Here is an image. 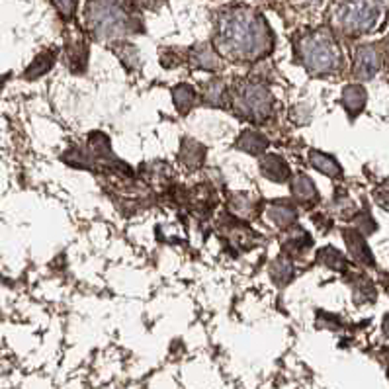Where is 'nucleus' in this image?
I'll return each mask as SVG.
<instances>
[{
	"mask_svg": "<svg viewBox=\"0 0 389 389\" xmlns=\"http://www.w3.org/2000/svg\"><path fill=\"white\" fill-rule=\"evenodd\" d=\"M229 106L247 122L264 124L274 114V96L266 85L244 82L229 96Z\"/></svg>",
	"mask_w": 389,
	"mask_h": 389,
	"instance_id": "1",
	"label": "nucleus"
},
{
	"mask_svg": "<svg viewBox=\"0 0 389 389\" xmlns=\"http://www.w3.org/2000/svg\"><path fill=\"white\" fill-rule=\"evenodd\" d=\"M223 43L227 51H231L237 57H258L263 47L260 29L254 28V24L243 20H233L223 29Z\"/></svg>",
	"mask_w": 389,
	"mask_h": 389,
	"instance_id": "2",
	"label": "nucleus"
},
{
	"mask_svg": "<svg viewBox=\"0 0 389 389\" xmlns=\"http://www.w3.org/2000/svg\"><path fill=\"white\" fill-rule=\"evenodd\" d=\"M221 233L229 239V243L233 244L235 249H241V251H249L256 244V233L249 225H244V221L241 219H229L221 217Z\"/></svg>",
	"mask_w": 389,
	"mask_h": 389,
	"instance_id": "3",
	"label": "nucleus"
},
{
	"mask_svg": "<svg viewBox=\"0 0 389 389\" xmlns=\"http://www.w3.org/2000/svg\"><path fill=\"white\" fill-rule=\"evenodd\" d=\"M303 63L313 73H329L335 67V55L327 43L311 41L303 49Z\"/></svg>",
	"mask_w": 389,
	"mask_h": 389,
	"instance_id": "4",
	"label": "nucleus"
},
{
	"mask_svg": "<svg viewBox=\"0 0 389 389\" xmlns=\"http://www.w3.org/2000/svg\"><path fill=\"white\" fill-rule=\"evenodd\" d=\"M266 217L278 229H290L298 221V207L292 200H274L266 207Z\"/></svg>",
	"mask_w": 389,
	"mask_h": 389,
	"instance_id": "5",
	"label": "nucleus"
},
{
	"mask_svg": "<svg viewBox=\"0 0 389 389\" xmlns=\"http://www.w3.org/2000/svg\"><path fill=\"white\" fill-rule=\"evenodd\" d=\"M258 168L266 180L276 182V184H286L292 178V168L286 163V159H282L280 155H263Z\"/></svg>",
	"mask_w": 389,
	"mask_h": 389,
	"instance_id": "6",
	"label": "nucleus"
},
{
	"mask_svg": "<svg viewBox=\"0 0 389 389\" xmlns=\"http://www.w3.org/2000/svg\"><path fill=\"white\" fill-rule=\"evenodd\" d=\"M290 192H292L293 204L300 205H313L319 200V192H317V186L313 182L311 178L303 173H295L290 178Z\"/></svg>",
	"mask_w": 389,
	"mask_h": 389,
	"instance_id": "7",
	"label": "nucleus"
},
{
	"mask_svg": "<svg viewBox=\"0 0 389 389\" xmlns=\"http://www.w3.org/2000/svg\"><path fill=\"white\" fill-rule=\"evenodd\" d=\"M280 247H282V254L290 256V258H295V256H302L307 249H311L313 239L311 235L307 233L303 227L293 225V227H290L288 235L282 239Z\"/></svg>",
	"mask_w": 389,
	"mask_h": 389,
	"instance_id": "8",
	"label": "nucleus"
},
{
	"mask_svg": "<svg viewBox=\"0 0 389 389\" xmlns=\"http://www.w3.org/2000/svg\"><path fill=\"white\" fill-rule=\"evenodd\" d=\"M205 149L202 143H198L196 139H190V137H184L180 141V151H178V159L180 163L188 168V170H198L202 168L205 163Z\"/></svg>",
	"mask_w": 389,
	"mask_h": 389,
	"instance_id": "9",
	"label": "nucleus"
},
{
	"mask_svg": "<svg viewBox=\"0 0 389 389\" xmlns=\"http://www.w3.org/2000/svg\"><path fill=\"white\" fill-rule=\"evenodd\" d=\"M342 235H344V243L348 247V253L352 254V258L356 263L364 264V266H374L376 264L374 256H372L370 247L366 244L364 235L358 233L356 229H344Z\"/></svg>",
	"mask_w": 389,
	"mask_h": 389,
	"instance_id": "10",
	"label": "nucleus"
},
{
	"mask_svg": "<svg viewBox=\"0 0 389 389\" xmlns=\"http://www.w3.org/2000/svg\"><path fill=\"white\" fill-rule=\"evenodd\" d=\"M229 87L221 78H212L202 87V102L210 108H227L229 106Z\"/></svg>",
	"mask_w": 389,
	"mask_h": 389,
	"instance_id": "11",
	"label": "nucleus"
},
{
	"mask_svg": "<svg viewBox=\"0 0 389 389\" xmlns=\"http://www.w3.org/2000/svg\"><path fill=\"white\" fill-rule=\"evenodd\" d=\"M235 145H237L239 151H243L247 155L260 156L268 149L270 141H268V137L260 133V131H256V129H244L243 133L237 137V143Z\"/></svg>",
	"mask_w": 389,
	"mask_h": 389,
	"instance_id": "12",
	"label": "nucleus"
},
{
	"mask_svg": "<svg viewBox=\"0 0 389 389\" xmlns=\"http://www.w3.org/2000/svg\"><path fill=\"white\" fill-rule=\"evenodd\" d=\"M268 272H270V278H272V282L278 288H286L295 278V266H293V260L290 256L280 254V256H276L272 263H270Z\"/></svg>",
	"mask_w": 389,
	"mask_h": 389,
	"instance_id": "13",
	"label": "nucleus"
},
{
	"mask_svg": "<svg viewBox=\"0 0 389 389\" xmlns=\"http://www.w3.org/2000/svg\"><path fill=\"white\" fill-rule=\"evenodd\" d=\"M227 210H229L237 219H241V221H243V219L244 221H249V219H253L254 215L258 214L256 202H254L253 198H249V196L244 194L231 196L229 202H227Z\"/></svg>",
	"mask_w": 389,
	"mask_h": 389,
	"instance_id": "14",
	"label": "nucleus"
},
{
	"mask_svg": "<svg viewBox=\"0 0 389 389\" xmlns=\"http://www.w3.org/2000/svg\"><path fill=\"white\" fill-rule=\"evenodd\" d=\"M309 163H311V166L315 170H319V173L329 176V178H341L342 176L341 165L337 163L335 156L327 155V153H321V151L311 149V151H309Z\"/></svg>",
	"mask_w": 389,
	"mask_h": 389,
	"instance_id": "15",
	"label": "nucleus"
},
{
	"mask_svg": "<svg viewBox=\"0 0 389 389\" xmlns=\"http://www.w3.org/2000/svg\"><path fill=\"white\" fill-rule=\"evenodd\" d=\"M173 100H175L176 110L186 116L190 114V110L198 104V92H196L194 87L190 85H178V87L173 88Z\"/></svg>",
	"mask_w": 389,
	"mask_h": 389,
	"instance_id": "16",
	"label": "nucleus"
},
{
	"mask_svg": "<svg viewBox=\"0 0 389 389\" xmlns=\"http://www.w3.org/2000/svg\"><path fill=\"white\" fill-rule=\"evenodd\" d=\"M55 59H57L55 51H43V53L34 59L31 65L24 71V78H26V80H36V78L47 75L49 71L53 68V65H55Z\"/></svg>",
	"mask_w": 389,
	"mask_h": 389,
	"instance_id": "17",
	"label": "nucleus"
},
{
	"mask_svg": "<svg viewBox=\"0 0 389 389\" xmlns=\"http://www.w3.org/2000/svg\"><path fill=\"white\" fill-rule=\"evenodd\" d=\"M366 104V90L362 87H346L342 90V106L346 108L351 114H360V110Z\"/></svg>",
	"mask_w": 389,
	"mask_h": 389,
	"instance_id": "18",
	"label": "nucleus"
},
{
	"mask_svg": "<svg viewBox=\"0 0 389 389\" xmlns=\"http://www.w3.org/2000/svg\"><path fill=\"white\" fill-rule=\"evenodd\" d=\"M317 263L323 264L325 268H331V270H344L346 268V258L332 247H325L317 253Z\"/></svg>",
	"mask_w": 389,
	"mask_h": 389,
	"instance_id": "19",
	"label": "nucleus"
},
{
	"mask_svg": "<svg viewBox=\"0 0 389 389\" xmlns=\"http://www.w3.org/2000/svg\"><path fill=\"white\" fill-rule=\"evenodd\" d=\"M352 290H354L356 302H374L376 300V290H374V286L368 278L354 276L352 278Z\"/></svg>",
	"mask_w": 389,
	"mask_h": 389,
	"instance_id": "20",
	"label": "nucleus"
},
{
	"mask_svg": "<svg viewBox=\"0 0 389 389\" xmlns=\"http://www.w3.org/2000/svg\"><path fill=\"white\" fill-rule=\"evenodd\" d=\"M194 63L196 67L205 68V71H215V68H219V61H217V57H215L212 51H205V49H200V51L196 53Z\"/></svg>",
	"mask_w": 389,
	"mask_h": 389,
	"instance_id": "21",
	"label": "nucleus"
},
{
	"mask_svg": "<svg viewBox=\"0 0 389 389\" xmlns=\"http://www.w3.org/2000/svg\"><path fill=\"white\" fill-rule=\"evenodd\" d=\"M378 196H380L383 202H389V180H388V182H386V184L381 186L380 192H378Z\"/></svg>",
	"mask_w": 389,
	"mask_h": 389,
	"instance_id": "22",
	"label": "nucleus"
},
{
	"mask_svg": "<svg viewBox=\"0 0 389 389\" xmlns=\"http://www.w3.org/2000/svg\"><path fill=\"white\" fill-rule=\"evenodd\" d=\"M383 331H386V335L389 337V315L383 319Z\"/></svg>",
	"mask_w": 389,
	"mask_h": 389,
	"instance_id": "23",
	"label": "nucleus"
},
{
	"mask_svg": "<svg viewBox=\"0 0 389 389\" xmlns=\"http://www.w3.org/2000/svg\"><path fill=\"white\" fill-rule=\"evenodd\" d=\"M6 78H8V75H6V77H0V90H2V87H4V82H6Z\"/></svg>",
	"mask_w": 389,
	"mask_h": 389,
	"instance_id": "24",
	"label": "nucleus"
}]
</instances>
